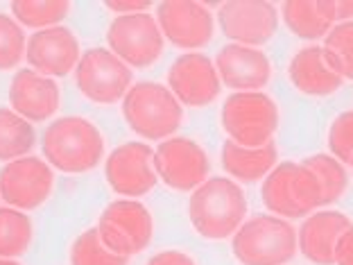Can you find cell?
Returning a JSON list of instances; mask_svg holds the SVG:
<instances>
[{
	"label": "cell",
	"instance_id": "cell-23",
	"mask_svg": "<svg viewBox=\"0 0 353 265\" xmlns=\"http://www.w3.org/2000/svg\"><path fill=\"white\" fill-rule=\"evenodd\" d=\"M37 134L30 120L16 114L14 109L0 107V161H14L26 157L34 148Z\"/></svg>",
	"mask_w": 353,
	"mask_h": 265
},
{
	"label": "cell",
	"instance_id": "cell-28",
	"mask_svg": "<svg viewBox=\"0 0 353 265\" xmlns=\"http://www.w3.org/2000/svg\"><path fill=\"white\" fill-rule=\"evenodd\" d=\"M70 265H130V259L118 256L102 243L98 227L86 229L70 247Z\"/></svg>",
	"mask_w": 353,
	"mask_h": 265
},
{
	"label": "cell",
	"instance_id": "cell-30",
	"mask_svg": "<svg viewBox=\"0 0 353 265\" xmlns=\"http://www.w3.org/2000/svg\"><path fill=\"white\" fill-rule=\"evenodd\" d=\"M328 148L338 161L353 168V109L333 118L328 127Z\"/></svg>",
	"mask_w": 353,
	"mask_h": 265
},
{
	"label": "cell",
	"instance_id": "cell-35",
	"mask_svg": "<svg viewBox=\"0 0 353 265\" xmlns=\"http://www.w3.org/2000/svg\"><path fill=\"white\" fill-rule=\"evenodd\" d=\"M0 265H21V263L14 259H0Z\"/></svg>",
	"mask_w": 353,
	"mask_h": 265
},
{
	"label": "cell",
	"instance_id": "cell-14",
	"mask_svg": "<svg viewBox=\"0 0 353 265\" xmlns=\"http://www.w3.org/2000/svg\"><path fill=\"white\" fill-rule=\"evenodd\" d=\"M152 159H154V150L148 143L130 141L118 146L104 161V177L109 186L125 197L145 195L159 181Z\"/></svg>",
	"mask_w": 353,
	"mask_h": 265
},
{
	"label": "cell",
	"instance_id": "cell-11",
	"mask_svg": "<svg viewBox=\"0 0 353 265\" xmlns=\"http://www.w3.org/2000/svg\"><path fill=\"white\" fill-rule=\"evenodd\" d=\"M157 23L174 48L195 52L211 43L215 21L208 7L195 0H165L157 5Z\"/></svg>",
	"mask_w": 353,
	"mask_h": 265
},
{
	"label": "cell",
	"instance_id": "cell-19",
	"mask_svg": "<svg viewBox=\"0 0 353 265\" xmlns=\"http://www.w3.org/2000/svg\"><path fill=\"white\" fill-rule=\"evenodd\" d=\"M351 220L340 211H315L299 227V252L315 265L335 263V245L351 227Z\"/></svg>",
	"mask_w": 353,
	"mask_h": 265
},
{
	"label": "cell",
	"instance_id": "cell-5",
	"mask_svg": "<svg viewBox=\"0 0 353 265\" xmlns=\"http://www.w3.org/2000/svg\"><path fill=\"white\" fill-rule=\"evenodd\" d=\"M263 204L279 218H308L322 206V184L303 164L283 161L263 179Z\"/></svg>",
	"mask_w": 353,
	"mask_h": 265
},
{
	"label": "cell",
	"instance_id": "cell-16",
	"mask_svg": "<svg viewBox=\"0 0 353 265\" xmlns=\"http://www.w3.org/2000/svg\"><path fill=\"white\" fill-rule=\"evenodd\" d=\"M26 57L32 70L46 77H63L77 68L82 59L77 37L68 28L57 26L48 30H37L28 39Z\"/></svg>",
	"mask_w": 353,
	"mask_h": 265
},
{
	"label": "cell",
	"instance_id": "cell-12",
	"mask_svg": "<svg viewBox=\"0 0 353 265\" xmlns=\"http://www.w3.org/2000/svg\"><path fill=\"white\" fill-rule=\"evenodd\" d=\"M52 186V166L39 157L14 159L0 170V197L21 211L41 206L50 197Z\"/></svg>",
	"mask_w": 353,
	"mask_h": 265
},
{
	"label": "cell",
	"instance_id": "cell-1",
	"mask_svg": "<svg viewBox=\"0 0 353 265\" xmlns=\"http://www.w3.org/2000/svg\"><path fill=\"white\" fill-rule=\"evenodd\" d=\"M247 197L243 188L229 177H208L192 190L188 202L190 224L202 238L224 240L234 236L245 222Z\"/></svg>",
	"mask_w": 353,
	"mask_h": 265
},
{
	"label": "cell",
	"instance_id": "cell-31",
	"mask_svg": "<svg viewBox=\"0 0 353 265\" xmlns=\"http://www.w3.org/2000/svg\"><path fill=\"white\" fill-rule=\"evenodd\" d=\"M145 265H197L195 259L186 252H179V250H165V252H159L154 254Z\"/></svg>",
	"mask_w": 353,
	"mask_h": 265
},
{
	"label": "cell",
	"instance_id": "cell-34",
	"mask_svg": "<svg viewBox=\"0 0 353 265\" xmlns=\"http://www.w3.org/2000/svg\"><path fill=\"white\" fill-rule=\"evenodd\" d=\"M335 19L338 23L353 21V0H335Z\"/></svg>",
	"mask_w": 353,
	"mask_h": 265
},
{
	"label": "cell",
	"instance_id": "cell-26",
	"mask_svg": "<svg viewBox=\"0 0 353 265\" xmlns=\"http://www.w3.org/2000/svg\"><path fill=\"white\" fill-rule=\"evenodd\" d=\"M301 164L310 168L317 175L319 184H322V206L340 202L349 184V175L344 170V164L338 161L333 155H310Z\"/></svg>",
	"mask_w": 353,
	"mask_h": 265
},
{
	"label": "cell",
	"instance_id": "cell-20",
	"mask_svg": "<svg viewBox=\"0 0 353 265\" xmlns=\"http://www.w3.org/2000/svg\"><path fill=\"white\" fill-rule=\"evenodd\" d=\"M288 77L296 91L315 95V98L333 95L344 84V79L331 68L322 46H308L294 52L288 63Z\"/></svg>",
	"mask_w": 353,
	"mask_h": 265
},
{
	"label": "cell",
	"instance_id": "cell-24",
	"mask_svg": "<svg viewBox=\"0 0 353 265\" xmlns=\"http://www.w3.org/2000/svg\"><path fill=\"white\" fill-rule=\"evenodd\" d=\"M12 14L19 26L48 30L57 28L70 14V3L68 0H14Z\"/></svg>",
	"mask_w": 353,
	"mask_h": 265
},
{
	"label": "cell",
	"instance_id": "cell-22",
	"mask_svg": "<svg viewBox=\"0 0 353 265\" xmlns=\"http://www.w3.org/2000/svg\"><path fill=\"white\" fill-rule=\"evenodd\" d=\"M276 146L268 143L263 148H243L234 141H224L220 148V161L222 168L238 181H259L265 179L276 166Z\"/></svg>",
	"mask_w": 353,
	"mask_h": 265
},
{
	"label": "cell",
	"instance_id": "cell-32",
	"mask_svg": "<svg viewBox=\"0 0 353 265\" xmlns=\"http://www.w3.org/2000/svg\"><path fill=\"white\" fill-rule=\"evenodd\" d=\"M333 265H353V224L340 236L335 245V263Z\"/></svg>",
	"mask_w": 353,
	"mask_h": 265
},
{
	"label": "cell",
	"instance_id": "cell-21",
	"mask_svg": "<svg viewBox=\"0 0 353 265\" xmlns=\"http://www.w3.org/2000/svg\"><path fill=\"white\" fill-rule=\"evenodd\" d=\"M281 19L294 37L317 41L338 26L333 0H288L281 5Z\"/></svg>",
	"mask_w": 353,
	"mask_h": 265
},
{
	"label": "cell",
	"instance_id": "cell-2",
	"mask_svg": "<svg viewBox=\"0 0 353 265\" xmlns=\"http://www.w3.org/2000/svg\"><path fill=\"white\" fill-rule=\"evenodd\" d=\"M41 150L46 161L61 173H88L104 157V136L91 120L66 116L48 125Z\"/></svg>",
	"mask_w": 353,
	"mask_h": 265
},
{
	"label": "cell",
	"instance_id": "cell-33",
	"mask_svg": "<svg viewBox=\"0 0 353 265\" xmlns=\"http://www.w3.org/2000/svg\"><path fill=\"white\" fill-rule=\"evenodd\" d=\"M104 5H107L109 10L118 12V16L143 14V12L150 10V7H152V3H148V0H130V3H125V0H107Z\"/></svg>",
	"mask_w": 353,
	"mask_h": 265
},
{
	"label": "cell",
	"instance_id": "cell-15",
	"mask_svg": "<svg viewBox=\"0 0 353 265\" xmlns=\"http://www.w3.org/2000/svg\"><path fill=\"white\" fill-rule=\"evenodd\" d=\"M168 88L186 107H206L220 98L222 79L213 59L202 52H186L168 70Z\"/></svg>",
	"mask_w": 353,
	"mask_h": 265
},
{
	"label": "cell",
	"instance_id": "cell-8",
	"mask_svg": "<svg viewBox=\"0 0 353 265\" xmlns=\"http://www.w3.org/2000/svg\"><path fill=\"white\" fill-rule=\"evenodd\" d=\"M109 50L130 68H150L163 55V35L148 12L116 16L107 30Z\"/></svg>",
	"mask_w": 353,
	"mask_h": 265
},
{
	"label": "cell",
	"instance_id": "cell-6",
	"mask_svg": "<svg viewBox=\"0 0 353 265\" xmlns=\"http://www.w3.org/2000/svg\"><path fill=\"white\" fill-rule=\"evenodd\" d=\"M220 120L229 141L243 148H263L279 130V107L268 93L243 91L224 100Z\"/></svg>",
	"mask_w": 353,
	"mask_h": 265
},
{
	"label": "cell",
	"instance_id": "cell-27",
	"mask_svg": "<svg viewBox=\"0 0 353 265\" xmlns=\"http://www.w3.org/2000/svg\"><path fill=\"white\" fill-rule=\"evenodd\" d=\"M324 55L342 79H353V21L338 23L324 39Z\"/></svg>",
	"mask_w": 353,
	"mask_h": 265
},
{
	"label": "cell",
	"instance_id": "cell-13",
	"mask_svg": "<svg viewBox=\"0 0 353 265\" xmlns=\"http://www.w3.org/2000/svg\"><path fill=\"white\" fill-rule=\"evenodd\" d=\"M218 26L231 43L265 46L279 30V12L265 0H229L220 5Z\"/></svg>",
	"mask_w": 353,
	"mask_h": 265
},
{
	"label": "cell",
	"instance_id": "cell-29",
	"mask_svg": "<svg viewBox=\"0 0 353 265\" xmlns=\"http://www.w3.org/2000/svg\"><path fill=\"white\" fill-rule=\"evenodd\" d=\"M26 32L12 16L0 12V70L16 68L26 57Z\"/></svg>",
	"mask_w": 353,
	"mask_h": 265
},
{
	"label": "cell",
	"instance_id": "cell-25",
	"mask_svg": "<svg viewBox=\"0 0 353 265\" xmlns=\"http://www.w3.org/2000/svg\"><path fill=\"white\" fill-rule=\"evenodd\" d=\"M32 245V220L28 213L0 208V259L23 256Z\"/></svg>",
	"mask_w": 353,
	"mask_h": 265
},
{
	"label": "cell",
	"instance_id": "cell-7",
	"mask_svg": "<svg viewBox=\"0 0 353 265\" xmlns=\"http://www.w3.org/2000/svg\"><path fill=\"white\" fill-rule=\"evenodd\" d=\"M102 243L125 259L141 254L154 236V220L139 199H116L102 211L98 220Z\"/></svg>",
	"mask_w": 353,
	"mask_h": 265
},
{
	"label": "cell",
	"instance_id": "cell-4",
	"mask_svg": "<svg viewBox=\"0 0 353 265\" xmlns=\"http://www.w3.org/2000/svg\"><path fill=\"white\" fill-rule=\"evenodd\" d=\"M123 116L136 136L165 141L179 130L183 109L165 84L136 82L123 98Z\"/></svg>",
	"mask_w": 353,
	"mask_h": 265
},
{
	"label": "cell",
	"instance_id": "cell-3",
	"mask_svg": "<svg viewBox=\"0 0 353 265\" xmlns=\"http://www.w3.org/2000/svg\"><path fill=\"white\" fill-rule=\"evenodd\" d=\"M299 250V234L274 213L254 215L231 238V252L243 265H288Z\"/></svg>",
	"mask_w": 353,
	"mask_h": 265
},
{
	"label": "cell",
	"instance_id": "cell-17",
	"mask_svg": "<svg viewBox=\"0 0 353 265\" xmlns=\"http://www.w3.org/2000/svg\"><path fill=\"white\" fill-rule=\"evenodd\" d=\"M215 68L222 84L234 88L236 93L261 91L272 77L270 57L261 48H250L240 43H227L215 55Z\"/></svg>",
	"mask_w": 353,
	"mask_h": 265
},
{
	"label": "cell",
	"instance_id": "cell-10",
	"mask_svg": "<svg viewBox=\"0 0 353 265\" xmlns=\"http://www.w3.org/2000/svg\"><path fill=\"white\" fill-rule=\"evenodd\" d=\"M157 177L165 186L190 193L199 188L211 175V161L204 148L188 136H172L159 143L152 159Z\"/></svg>",
	"mask_w": 353,
	"mask_h": 265
},
{
	"label": "cell",
	"instance_id": "cell-18",
	"mask_svg": "<svg viewBox=\"0 0 353 265\" xmlns=\"http://www.w3.org/2000/svg\"><path fill=\"white\" fill-rule=\"evenodd\" d=\"M59 86L52 77H46L32 68H23L14 75L10 84L12 109L30 123H41L57 114Z\"/></svg>",
	"mask_w": 353,
	"mask_h": 265
},
{
	"label": "cell",
	"instance_id": "cell-9",
	"mask_svg": "<svg viewBox=\"0 0 353 265\" xmlns=\"http://www.w3.org/2000/svg\"><path fill=\"white\" fill-rule=\"evenodd\" d=\"M132 79V68L109 48H88L75 68L79 93L98 104H116L123 100L134 86Z\"/></svg>",
	"mask_w": 353,
	"mask_h": 265
}]
</instances>
